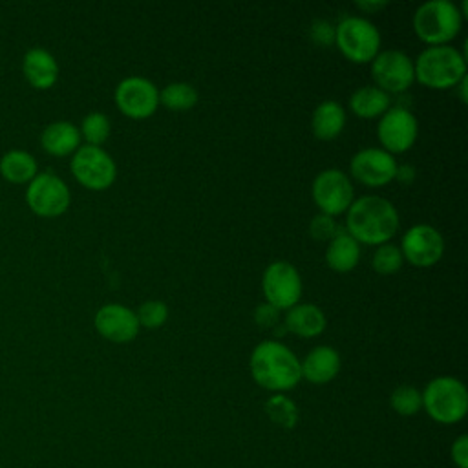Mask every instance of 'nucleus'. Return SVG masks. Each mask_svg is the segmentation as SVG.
Here are the masks:
<instances>
[{
    "mask_svg": "<svg viewBox=\"0 0 468 468\" xmlns=\"http://www.w3.org/2000/svg\"><path fill=\"white\" fill-rule=\"evenodd\" d=\"M40 143L48 154L62 157L77 152L80 146V132L73 122L55 121L44 128Z\"/></svg>",
    "mask_w": 468,
    "mask_h": 468,
    "instance_id": "aec40b11",
    "label": "nucleus"
},
{
    "mask_svg": "<svg viewBox=\"0 0 468 468\" xmlns=\"http://www.w3.org/2000/svg\"><path fill=\"white\" fill-rule=\"evenodd\" d=\"M309 35H311L313 42L318 44V46L335 44V26L327 20H322V18L314 20L309 27Z\"/></svg>",
    "mask_w": 468,
    "mask_h": 468,
    "instance_id": "2f4dec72",
    "label": "nucleus"
},
{
    "mask_svg": "<svg viewBox=\"0 0 468 468\" xmlns=\"http://www.w3.org/2000/svg\"><path fill=\"white\" fill-rule=\"evenodd\" d=\"M349 108L356 117L375 119L389 108V95L377 86H360L351 93Z\"/></svg>",
    "mask_w": 468,
    "mask_h": 468,
    "instance_id": "5701e85b",
    "label": "nucleus"
},
{
    "mask_svg": "<svg viewBox=\"0 0 468 468\" xmlns=\"http://www.w3.org/2000/svg\"><path fill=\"white\" fill-rule=\"evenodd\" d=\"M311 190L313 201L320 212L333 218L346 212L355 197L349 176L336 168H327L316 174Z\"/></svg>",
    "mask_w": 468,
    "mask_h": 468,
    "instance_id": "9d476101",
    "label": "nucleus"
},
{
    "mask_svg": "<svg viewBox=\"0 0 468 468\" xmlns=\"http://www.w3.org/2000/svg\"><path fill=\"white\" fill-rule=\"evenodd\" d=\"M417 133L419 122L415 115L402 106L388 108L377 124V137L382 144V150L391 155L408 152L413 146Z\"/></svg>",
    "mask_w": 468,
    "mask_h": 468,
    "instance_id": "f8f14e48",
    "label": "nucleus"
},
{
    "mask_svg": "<svg viewBox=\"0 0 468 468\" xmlns=\"http://www.w3.org/2000/svg\"><path fill=\"white\" fill-rule=\"evenodd\" d=\"M69 166L75 179L90 190H104L112 186L117 177L115 161L101 146H79Z\"/></svg>",
    "mask_w": 468,
    "mask_h": 468,
    "instance_id": "0eeeda50",
    "label": "nucleus"
},
{
    "mask_svg": "<svg viewBox=\"0 0 468 468\" xmlns=\"http://www.w3.org/2000/svg\"><path fill=\"white\" fill-rule=\"evenodd\" d=\"M249 369L258 386L274 393L289 391L302 380L298 356L278 340L260 342L250 353Z\"/></svg>",
    "mask_w": 468,
    "mask_h": 468,
    "instance_id": "f03ea898",
    "label": "nucleus"
},
{
    "mask_svg": "<svg viewBox=\"0 0 468 468\" xmlns=\"http://www.w3.org/2000/svg\"><path fill=\"white\" fill-rule=\"evenodd\" d=\"M135 316L141 327L157 329L168 320V307L161 300H148L139 305V309L135 311Z\"/></svg>",
    "mask_w": 468,
    "mask_h": 468,
    "instance_id": "c756f323",
    "label": "nucleus"
},
{
    "mask_svg": "<svg viewBox=\"0 0 468 468\" xmlns=\"http://www.w3.org/2000/svg\"><path fill=\"white\" fill-rule=\"evenodd\" d=\"M325 314L314 303H296L285 311L283 325L302 338H314L325 329Z\"/></svg>",
    "mask_w": 468,
    "mask_h": 468,
    "instance_id": "6ab92c4d",
    "label": "nucleus"
},
{
    "mask_svg": "<svg viewBox=\"0 0 468 468\" xmlns=\"http://www.w3.org/2000/svg\"><path fill=\"white\" fill-rule=\"evenodd\" d=\"M254 322L261 329L276 327L280 322V311L276 307H272L271 303L263 302V303L256 305V309H254Z\"/></svg>",
    "mask_w": 468,
    "mask_h": 468,
    "instance_id": "473e14b6",
    "label": "nucleus"
},
{
    "mask_svg": "<svg viewBox=\"0 0 468 468\" xmlns=\"http://www.w3.org/2000/svg\"><path fill=\"white\" fill-rule=\"evenodd\" d=\"M463 26L459 7L450 0H428L413 15L417 37L430 46H444L457 37Z\"/></svg>",
    "mask_w": 468,
    "mask_h": 468,
    "instance_id": "20e7f679",
    "label": "nucleus"
},
{
    "mask_svg": "<svg viewBox=\"0 0 468 468\" xmlns=\"http://www.w3.org/2000/svg\"><path fill=\"white\" fill-rule=\"evenodd\" d=\"M29 208L42 218H55L68 210L71 194L68 185L51 172L37 174L26 190Z\"/></svg>",
    "mask_w": 468,
    "mask_h": 468,
    "instance_id": "1a4fd4ad",
    "label": "nucleus"
},
{
    "mask_svg": "<svg viewBox=\"0 0 468 468\" xmlns=\"http://www.w3.org/2000/svg\"><path fill=\"white\" fill-rule=\"evenodd\" d=\"M197 91L188 82H170L159 91V104L168 110L183 112L190 110L197 102Z\"/></svg>",
    "mask_w": 468,
    "mask_h": 468,
    "instance_id": "393cba45",
    "label": "nucleus"
},
{
    "mask_svg": "<svg viewBox=\"0 0 468 468\" xmlns=\"http://www.w3.org/2000/svg\"><path fill=\"white\" fill-rule=\"evenodd\" d=\"M466 82H468V77H463V79H461V82L457 84L459 93H461V101H463V102L466 101Z\"/></svg>",
    "mask_w": 468,
    "mask_h": 468,
    "instance_id": "e433bc0d",
    "label": "nucleus"
},
{
    "mask_svg": "<svg viewBox=\"0 0 468 468\" xmlns=\"http://www.w3.org/2000/svg\"><path fill=\"white\" fill-rule=\"evenodd\" d=\"M265 413L274 424H278L280 428H285V430L294 428L298 422L296 404L287 395H282V393H276L267 399Z\"/></svg>",
    "mask_w": 468,
    "mask_h": 468,
    "instance_id": "a878e982",
    "label": "nucleus"
},
{
    "mask_svg": "<svg viewBox=\"0 0 468 468\" xmlns=\"http://www.w3.org/2000/svg\"><path fill=\"white\" fill-rule=\"evenodd\" d=\"M261 289L265 302L278 311H287L300 303L302 278L296 267L285 260H276L267 265L261 278Z\"/></svg>",
    "mask_w": 468,
    "mask_h": 468,
    "instance_id": "6e6552de",
    "label": "nucleus"
},
{
    "mask_svg": "<svg viewBox=\"0 0 468 468\" xmlns=\"http://www.w3.org/2000/svg\"><path fill=\"white\" fill-rule=\"evenodd\" d=\"M402 258L413 267H431L439 263L444 254V239L441 232L426 223L410 227L400 239Z\"/></svg>",
    "mask_w": 468,
    "mask_h": 468,
    "instance_id": "4468645a",
    "label": "nucleus"
},
{
    "mask_svg": "<svg viewBox=\"0 0 468 468\" xmlns=\"http://www.w3.org/2000/svg\"><path fill=\"white\" fill-rule=\"evenodd\" d=\"M452 461L457 468H468V437L461 435L452 444Z\"/></svg>",
    "mask_w": 468,
    "mask_h": 468,
    "instance_id": "72a5a7b5",
    "label": "nucleus"
},
{
    "mask_svg": "<svg viewBox=\"0 0 468 468\" xmlns=\"http://www.w3.org/2000/svg\"><path fill=\"white\" fill-rule=\"evenodd\" d=\"M0 174L11 183H29L37 176V161L29 152L9 150L0 159Z\"/></svg>",
    "mask_w": 468,
    "mask_h": 468,
    "instance_id": "b1692460",
    "label": "nucleus"
},
{
    "mask_svg": "<svg viewBox=\"0 0 468 468\" xmlns=\"http://www.w3.org/2000/svg\"><path fill=\"white\" fill-rule=\"evenodd\" d=\"M346 126V110L336 101L320 102L311 115V130L316 139L331 141L342 133Z\"/></svg>",
    "mask_w": 468,
    "mask_h": 468,
    "instance_id": "412c9836",
    "label": "nucleus"
},
{
    "mask_svg": "<svg viewBox=\"0 0 468 468\" xmlns=\"http://www.w3.org/2000/svg\"><path fill=\"white\" fill-rule=\"evenodd\" d=\"M335 42L342 55L356 64L371 62L380 51V33L364 16H344L335 26Z\"/></svg>",
    "mask_w": 468,
    "mask_h": 468,
    "instance_id": "423d86ee",
    "label": "nucleus"
},
{
    "mask_svg": "<svg viewBox=\"0 0 468 468\" xmlns=\"http://www.w3.org/2000/svg\"><path fill=\"white\" fill-rule=\"evenodd\" d=\"M340 371V355L331 346L313 347L300 362L302 378L311 384H327Z\"/></svg>",
    "mask_w": 468,
    "mask_h": 468,
    "instance_id": "f3484780",
    "label": "nucleus"
},
{
    "mask_svg": "<svg viewBox=\"0 0 468 468\" xmlns=\"http://www.w3.org/2000/svg\"><path fill=\"white\" fill-rule=\"evenodd\" d=\"M97 333L115 344H126L132 342L141 325L137 322L135 311L122 303H106L102 305L93 318Z\"/></svg>",
    "mask_w": 468,
    "mask_h": 468,
    "instance_id": "dca6fc26",
    "label": "nucleus"
},
{
    "mask_svg": "<svg viewBox=\"0 0 468 468\" xmlns=\"http://www.w3.org/2000/svg\"><path fill=\"white\" fill-rule=\"evenodd\" d=\"M395 179L408 185L415 179V168L410 165H397V172H395Z\"/></svg>",
    "mask_w": 468,
    "mask_h": 468,
    "instance_id": "f704fd0d",
    "label": "nucleus"
},
{
    "mask_svg": "<svg viewBox=\"0 0 468 468\" xmlns=\"http://www.w3.org/2000/svg\"><path fill=\"white\" fill-rule=\"evenodd\" d=\"M338 230H340V227L335 221V218L322 214V212H318L309 223V234L316 241H331Z\"/></svg>",
    "mask_w": 468,
    "mask_h": 468,
    "instance_id": "7c9ffc66",
    "label": "nucleus"
},
{
    "mask_svg": "<svg viewBox=\"0 0 468 468\" xmlns=\"http://www.w3.org/2000/svg\"><path fill=\"white\" fill-rule=\"evenodd\" d=\"M360 260V243L353 239L346 230H338L327 243L325 263L336 272H347L356 267Z\"/></svg>",
    "mask_w": 468,
    "mask_h": 468,
    "instance_id": "4be33fe9",
    "label": "nucleus"
},
{
    "mask_svg": "<svg viewBox=\"0 0 468 468\" xmlns=\"http://www.w3.org/2000/svg\"><path fill=\"white\" fill-rule=\"evenodd\" d=\"M115 104L130 119H146L159 106V90L157 86L139 75L122 79L115 88Z\"/></svg>",
    "mask_w": 468,
    "mask_h": 468,
    "instance_id": "ddd939ff",
    "label": "nucleus"
},
{
    "mask_svg": "<svg viewBox=\"0 0 468 468\" xmlns=\"http://www.w3.org/2000/svg\"><path fill=\"white\" fill-rule=\"evenodd\" d=\"M388 5V2H356V7L358 9H362V11H366V13H373V11H377V9H382V7H386Z\"/></svg>",
    "mask_w": 468,
    "mask_h": 468,
    "instance_id": "c9c22d12",
    "label": "nucleus"
},
{
    "mask_svg": "<svg viewBox=\"0 0 468 468\" xmlns=\"http://www.w3.org/2000/svg\"><path fill=\"white\" fill-rule=\"evenodd\" d=\"M415 79L431 90L455 88L466 77V58L453 46H428L413 62Z\"/></svg>",
    "mask_w": 468,
    "mask_h": 468,
    "instance_id": "7ed1b4c3",
    "label": "nucleus"
},
{
    "mask_svg": "<svg viewBox=\"0 0 468 468\" xmlns=\"http://www.w3.org/2000/svg\"><path fill=\"white\" fill-rule=\"evenodd\" d=\"M22 71L27 82L37 90H48L58 79V64L55 57L42 48H31L24 55Z\"/></svg>",
    "mask_w": 468,
    "mask_h": 468,
    "instance_id": "a211bd4d",
    "label": "nucleus"
},
{
    "mask_svg": "<svg viewBox=\"0 0 468 468\" xmlns=\"http://www.w3.org/2000/svg\"><path fill=\"white\" fill-rule=\"evenodd\" d=\"M371 77L375 86L388 95L406 91L415 80L413 60L400 49L378 51L371 60Z\"/></svg>",
    "mask_w": 468,
    "mask_h": 468,
    "instance_id": "9b49d317",
    "label": "nucleus"
},
{
    "mask_svg": "<svg viewBox=\"0 0 468 468\" xmlns=\"http://www.w3.org/2000/svg\"><path fill=\"white\" fill-rule=\"evenodd\" d=\"M422 395V408L439 424H455L464 419L468 411V391L455 377L431 378Z\"/></svg>",
    "mask_w": 468,
    "mask_h": 468,
    "instance_id": "39448f33",
    "label": "nucleus"
},
{
    "mask_svg": "<svg viewBox=\"0 0 468 468\" xmlns=\"http://www.w3.org/2000/svg\"><path fill=\"white\" fill-rule=\"evenodd\" d=\"M351 176L366 186H384L395 179L397 161L382 148H362L349 163Z\"/></svg>",
    "mask_w": 468,
    "mask_h": 468,
    "instance_id": "2eb2a0df",
    "label": "nucleus"
},
{
    "mask_svg": "<svg viewBox=\"0 0 468 468\" xmlns=\"http://www.w3.org/2000/svg\"><path fill=\"white\" fill-rule=\"evenodd\" d=\"M79 132L86 139V144L101 146L110 137L112 124L102 112H91L82 119Z\"/></svg>",
    "mask_w": 468,
    "mask_h": 468,
    "instance_id": "bb28decb",
    "label": "nucleus"
},
{
    "mask_svg": "<svg viewBox=\"0 0 468 468\" xmlns=\"http://www.w3.org/2000/svg\"><path fill=\"white\" fill-rule=\"evenodd\" d=\"M399 212L391 201L380 196L353 199L346 210V232L366 245L388 243L399 230Z\"/></svg>",
    "mask_w": 468,
    "mask_h": 468,
    "instance_id": "f257e3e1",
    "label": "nucleus"
},
{
    "mask_svg": "<svg viewBox=\"0 0 468 468\" xmlns=\"http://www.w3.org/2000/svg\"><path fill=\"white\" fill-rule=\"evenodd\" d=\"M402 263H404L402 252L393 243L378 245L371 256V267L378 274H393L402 267Z\"/></svg>",
    "mask_w": 468,
    "mask_h": 468,
    "instance_id": "c85d7f7f",
    "label": "nucleus"
},
{
    "mask_svg": "<svg viewBox=\"0 0 468 468\" xmlns=\"http://www.w3.org/2000/svg\"><path fill=\"white\" fill-rule=\"evenodd\" d=\"M389 406L402 417H411L422 408V395L415 386H399L389 395Z\"/></svg>",
    "mask_w": 468,
    "mask_h": 468,
    "instance_id": "cd10ccee",
    "label": "nucleus"
}]
</instances>
